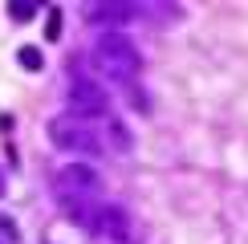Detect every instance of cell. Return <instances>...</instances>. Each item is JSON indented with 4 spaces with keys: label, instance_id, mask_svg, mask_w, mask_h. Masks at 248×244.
Instances as JSON below:
<instances>
[{
    "label": "cell",
    "instance_id": "obj_12",
    "mask_svg": "<svg viewBox=\"0 0 248 244\" xmlns=\"http://www.w3.org/2000/svg\"><path fill=\"white\" fill-rule=\"evenodd\" d=\"M0 196H4V171H0Z\"/></svg>",
    "mask_w": 248,
    "mask_h": 244
},
{
    "label": "cell",
    "instance_id": "obj_1",
    "mask_svg": "<svg viewBox=\"0 0 248 244\" xmlns=\"http://www.w3.org/2000/svg\"><path fill=\"white\" fill-rule=\"evenodd\" d=\"M94 65H98L102 77L130 86V81L139 77V69H142V57H139V49H134V41H126L122 33H102L94 41Z\"/></svg>",
    "mask_w": 248,
    "mask_h": 244
},
{
    "label": "cell",
    "instance_id": "obj_4",
    "mask_svg": "<svg viewBox=\"0 0 248 244\" xmlns=\"http://www.w3.org/2000/svg\"><path fill=\"white\" fill-rule=\"evenodd\" d=\"M94 228L102 232L106 240H114V244H126L130 240V212L126 208H118V203H106V208L98 212V220H94Z\"/></svg>",
    "mask_w": 248,
    "mask_h": 244
},
{
    "label": "cell",
    "instance_id": "obj_6",
    "mask_svg": "<svg viewBox=\"0 0 248 244\" xmlns=\"http://www.w3.org/2000/svg\"><path fill=\"white\" fill-rule=\"evenodd\" d=\"M142 8L139 4H90L86 16L94 20V25H126L130 16H139Z\"/></svg>",
    "mask_w": 248,
    "mask_h": 244
},
{
    "label": "cell",
    "instance_id": "obj_3",
    "mask_svg": "<svg viewBox=\"0 0 248 244\" xmlns=\"http://www.w3.org/2000/svg\"><path fill=\"white\" fill-rule=\"evenodd\" d=\"M69 106H74V118H102L110 114V94L98 86V81H74L69 86Z\"/></svg>",
    "mask_w": 248,
    "mask_h": 244
},
{
    "label": "cell",
    "instance_id": "obj_11",
    "mask_svg": "<svg viewBox=\"0 0 248 244\" xmlns=\"http://www.w3.org/2000/svg\"><path fill=\"white\" fill-rule=\"evenodd\" d=\"M0 232H4V236H13V240H16V224L8 220V216H0Z\"/></svg>",
    "mask_w": 248,
    "mask_h": 244
},
{
    "label": "cell",
    "instance_id": "obj_9",
    "mask_svg": "<svg viewBox=\"0 0 248 244\" xmlns=\"http://www.w3.org/2000/svg\"><path fill=\"white\" fill-rule=\"evenodd\" d=\"M8 16H13L16 25H25V20L37 16V4H33V0H13V4H8Z\"/></svg>",
    "mask_w": 248,
    "mask_h": 244
},
{
    "label": "cell",
    "instance_id": "obj_8",
    "mask_svg": "<svg viewBox=\"0 0 248 244\" xmlns=\"http://www.w3.org/2000/svg\"><path fill=\"white\" fill-rule=\"evenodd\" d=\"M16 61H20V69H29V74H37V69L45 65V57H41L37 45H20L16 49Z\"/></svg>",
    "mask_w": 248,
    "mask_h": 244
},
{
    "label": "cell",
    "instance_id": "obj_10",
    "mask_svg": "<svg viewBox=\"0 0 248 244\" xmlns=\"http://www.w3.org/2000/svg\"><path fill=\"white\" fill-rule=\"evenodd\" d=\"M45 37H49V41H57V37H61V13H57V8H53V13H49V25H45Z\"/></svg>",
    "mask_w": 248,
    "mask_h": 244
},
{
    "label": "cell",
    "instance_id": "obj_5",
    "mask_svg": "<svg viewBox=\"0 0 248 244\" xmlns=\"http://www.w3.org/2000/svg\"><path fill=\"white\" fill-rule=\"evenodd\" d=\"M57 183H61V196H90V191L98 187V171L94 167H86V163H69V167H61V175H57Z\"/></svg>",
    "mask_w": 248,
    "mask_h": 244
},
{
    "label": "cell",
    "instance_id": "obj_2",
    "mask_svg": "<svg viewBox=\"0 0 248 244\" xmlns=\"http://www.w3.org/2000/svg\"><path fill=\"white\" fill-rule=\"evenodd\" d=\"M49 138L61 151H86V155H102V138L90 130V122H81L74 114H61L49 122Z\"/></svg>",
    "mask_w": 248,
    "mask_h": 244
},
{
    "label": "cell",
    "instance_id": "obj_7",
    "mask_svg": "<svg viewBox=\"0 0 248 244\" xmlns=\"http://www.w3.org/2000/svg\"><path fill=\"white\" fill-rule=\"evenodd\" d=\"M106 138H110V151H118V155H130L134 138H130V130L122 126L118 118H106Z\"/></svg>",
    "mask_w": 248,
    "mask_h": 244
}]
</instances>
